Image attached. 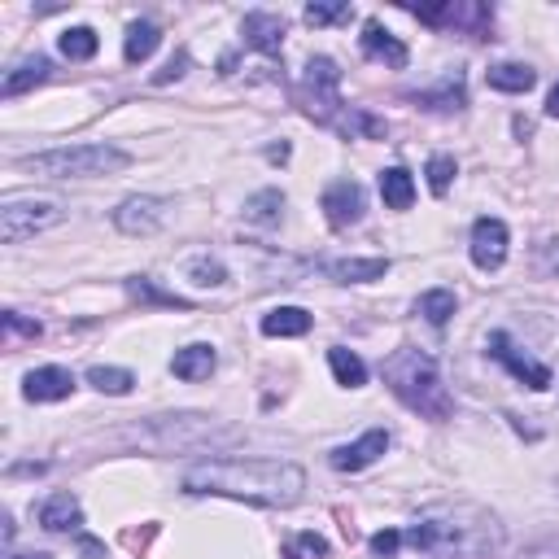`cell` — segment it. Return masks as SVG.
<instances>
[{
  "label": "cell",
  "instance_id": "23",
  "mask_svg": "<svg viewBox=\"0 0 559 559\" xmlns=\"http://www.w3.org/2000/svg\"><path fill=\"white\" fill-rule=\"evenodd\" d=\"M490 88L498 92H529L533 83H538V75H533L529 66H520V62H503V66H490Z\"/></svg>",
  "mask_w": 559,
  "mask_h": 559
},
{
  "label": "cell",
  "instance_id": "31",
  "mask_svg": "<svg viewBox=\"0 0 559 559\" xmlns=\"http://www.w3.org/2000/svg\"><path fill=\"white\" fill-rule=\"evenodd\" d=\"M350 0H332V5H306V22L311 27H332V22H350Z\"/></svg>",
  "mask_w": 559,
  "mask_h": 559
},
{
  "label": "cell",
  "instance_id": "4",
  "mask_svg": "<svg viewBox=\"0 0 559 559\" xmlns=\"http://www.w3.org/2000/svg\"><path fill=\"white\" fill-rule=\"evenodd\" d=\"M22 171L40 175V180H97V175H118L132 166V153L114 145H70V149H49L31 153L18 162Z\"/></svg>",
  "mask_w": 559,
  "mask_h": 559
},
{
  "label": "cell",
  "instance_id": "24",
  "mask_svg": "<svg viewBox=\"0 0 559 559\" xmlns=\"http://www.w3.org/2000/svg\"><path fill=\"white\" fill-rule=\"evenodd\" d=\"M88 385L97 389V394H110V398H123V394H132V385H136V376L127 372V367H92L88 372Z\"/></svg>",
  "mask_w": 559,
  "mask_h": 559
},
{
  "label": "cell",
  "instance_id": "5",
  "mask_svg": "<svg viewBox=\"0 0 559 559\" xmlns=\"http://www.w3.org/2000/svg\"><path fill=\"white\" fill-rule=\"evenodd\" d=\"M297 105H302L315 123L337 127V132L346 127L350 105L341 101V70L332 57H311V62H306V75L297 83Z\"/></svg>",
  "mask_w": 559,
  "mask_h": 559
},
{
  "label": "cell",
  "instance_id": "21",
  "mask_svg": "<svg viewBox=\"0 0 559 559\" xmlns=\"http://www.w3.org/2000/svg\"><path fill=\"white\" fill-rule=\"evenodd\" d=\"M158 44H162V31L153 27V22H132V27H127L123 57H127L132 66H140V62H149V57L158 53Z\"/></svg>",
  "mask_w": 559,
  "mask_h": 559
},
{
  "label": "cell",
  "instance_id": "15",
  "mask_svg": "<svg viewBox=\"0 0 559 559\" xmlns=\"http://www.w3.org/2000/svg\"><path fill=\"white\" fill-rule=\"evenodd\" d=\"M79 525H83V507H79L75 494H53L49 503L40 507V529L70 533V529H79Z\"/></svg>",
  "mask_w": 559,
  "mask_h": 559
},
{
  "label": "cell",
  "instance_id": "7",
  "mask_svg": "<svg viewBox=\"0 0 559 559\" xmlns=\"http://www.w3.org/2000/svg\"><path fill=\"white\" fill-rule=\"evenodd\" d=\"M166 214H171V201L166 197H127L114 210V223L127 236H153L166 223Z\"/></svg>",
  "mask_w": 559,
  "mask_h": 559
},
{
  "label": "cell",
  "instance_id": "26",
  "mask_svg": "<svg viewBox=\"0 0 559 559\" xmlns=\"http://www.w3.org/2000/svg\"><path fill=\"white\" fill-rule=\"evenodd\" d=\"M415 311H420L433 328H442L450 315H455V289H428L420 302H415Z\"/></svg>",
  "mask_w": 559,
  "mask_h": 559
},
{
  "label": "cell",
  "instance_id": "22",
  "mask_svg": "<svg viewBox=\"0 0 559 559\" xmlns=\"http://www.w3.org/2000/svg\"><path fill=\"white\" fill-rule=\"evenodd\" d=\"M328 367H332V376H337V385H346V389H363L367 385L363 359L354 350H346V346H332L328 350Z\"/></svg>",
  "mask_w": 559,
  "mask_h": 559
},
{
  "label": "cell",
  "instance_id": "12",
  "mask_svg": "<svg viewBox=\"0 0 559 559\" xmlns=\"http://www.w3.org/2000/svg\"><path fill=\"white\" fill-rule=\"evenodd\" d=\"M359 44H363V53L372 57V62H385L389 70H402V66L411 62L407 44H402L394 31H385V27H380L376 18H367V22H363V40H359Z\"/></svg>",
  "mask_w": 559,
  "mask_h": 559
},
{
  "label": "cell",
  "instance_id": "19",
  "mask_svg": "<svg viewBox=\"0 0 559 559\" xmlns=\"http://www.w3.org/2000/svg\"><path fill=\"white\" fill-rule=\"evenodd\" d=\"M380 197H385L389 210H411V201H415L411 171H402V166H389V171H380Z\"/></svg>",
  "mask_w": 559,
  "mask_h": 559
},
{
  "label": "cell",
  "instance_id": "36",
  "mask_svg": "<svg viewBox=\"0 0 559 559\" xmlns=\"http://www.w3.org/2000/svg\"><path fill=\"white\" fill-rule=\"evenodd\" d=\"M398 546H402V533H394V529H385V533H376V538H372V551L376 555H394Z\"/></svg>",
  "mask_w": 559,
  "mask_h": 559
},
{
  "label": "cell",
  "instance_id": "1",
  "mask_svg": "<svg viewBox=\"0 0 559 559\" xmlns=\"http://www.w3.org/2000/svg\"><path fill=\"white\" fill-rule=\"evenodd\" d=\"M188 494H223L258 507H293L306 490V472L289 459H210L184 472Z\"/></svg>",
  "mask_w": 559,
  "mask_h": 559
},
{
  "label": "cell",
  "instance_id": "16",
  "mask_svg": "<svg viewBox=\"0 0 559 559\" xmlns=\"http://www.w3.org/2000/svg\"><path fill=\"white\" fill-rule=\"evenodd\" d=\"M49 70H53L49 57H22V62L5 75V88H0V92H5V101H14L27 88H35V83H44V79H49Z\"/></svg>",
  "mask_w": 559,
  "mask_h": 559
},
{
  "label": "cell",
  "instance_id": "11",
  "mask_svg": "<svg viewBox=\"0 0 559 559\" xmlns=\"http://www.w3.org/2000/svg\"><path fill=\"white\" fill-rule=\"evenodd\" d=\"M385 450H389V433H385V428H367L359 442L332 450V468H337V472H363V468H372Z\"/></svg>",
  "mask_w": 559,
  "mask_h": 559
},
{
  "label": "cell",
  "instance_id": "34",
  "mask_svg": "<svg viewBox=\"0 0 559 559\" xmlns=\"http://www.w3.org/2000/svg\"><path fill=\"white\" fill-rule=\"evenodd\" d=\"M5 332H14V337H40V324L35 319H22L18 311H5Z\"/></svg>",
  "mask_w": 559,
  "mask_h": 559
},
{
  "label": "cell",
  "instance_id": "30",
  "mask_svg": "<svg viewBox=\"0 0 559 559\" xmlns=\"http://www.w3.org/2000/svg\"><path fill=\"white\" fill-rule=\"evenodd\" d=\"M455 175H459V166H455L450 153H433V158H428V188H433L437 197H446V188H450Z\"/></svg>",
  "mask_w": 559,
  "mask_h": 559
},
{
  "label": "cell",
  "instance_id": "3",
  "mask_svg": "<svg viewBox=\"0 0 559 559\" xmlns=\"http://www.w3.org/2000/svg\"><path fill=\"white\" fill-rule=\"evenodd\" d=\"M385 385L398 394V402H407L411 411H420L424 420H446L450 411H455V402H450L446 385H442V372H437V363L428 359L424 350H394L385 359Z\"/></svg>",
  "mask_w": 559,
  "mask_h": 559
},
{
  "label": "cell",
  "instance_id": "25",
  "mask_svg": "<svg viewBox=\"0 0 559 559\" xmlns=\"http://www.w3.org/2000/svg\"><path fill=\"white\" fill-rule=\"evenodd\" d=\"M57 49H62V57H70V62H88V57H97L101 40H97L92 27H70V31H62Z\"/></svg>",
  "mask_w": 559,
  "mask_h": 559
},
{
  "label": "cell",
  "instance_id": "32",
  "mask_svg": "<svg viewBox=\"0 0 559 559\" xmlns=\"http://www.w3.org/2000/svg\"><path fill=\"white\" fill-rule=\"evenodd\" d=\"M315 555H328V542L319 533H297L289 542V559H315Z\"/></svg>",
  "mask_w": 559,
  "mask_h": 559
},
{
  "label": "cell",
  "instance_id": "28",
  "mask_svg": "<svg viewBox=\"0 0 559 559\" xmlns=\"http://www.w3.org/2000/svg\"><path fill=\"white\" fill-rule=\"evenodd\" d=\"M280 210H284L280 188H267V193H258V197L245 201V219H254V223H276Z\"/></svg>",
  "mask_w": 559,
  "mask_h": 559
},
{
  "label": "cell",
  "instance_id": "27",
  "mask_svg": "<svg viewBox=\"0 0 559 559\" xmlns=\"http://www.w3.org/2000/svg\"><path fill=\"white\" fill-rule=\"evenodd\" d=\"M411 101H420L424 110H463V83L459 79H446L437 92H415Z\"/></svg>",
  "mask_w": 559,
  "mask_h": 559
},
{
  "label": "cell",
  "instance_id": "35",
  "mask_svg": "<svg viewBox=\"0 0 559 559\" xmlns=\"http://www.w3.org/2000/svg\"><path fill=\"white\" fill-rule=\"evenodd\" d=\"M184 70H188V53H175L171 62H166V66L158 70V75H153V83H171V79H180Z\"/></svg>",
  "mask_w": 559,
  "mask_h": 559
},
{
  "label": "cell",
  "instance_id": "13",
  "mask_svg": "<svg viewBox=\"0 0 559 559\" xmlns=\"http://www.w3.org/2000/svg\"><path fill=\"white\" fill-rule=\"evenodd\" d=\"M22 394L31 402H62L75 394V376H70L66 367H35L27 376V385H22Z\"/></svg>",
  "mask_w": 559,
  "mask_h": 559
},
{
  "label": "cell",
  "instance_id": "33",
  "mask_svg": "<svg viewBox=\"0 0 559 559\" xmlns=\"http://www.w3.org/2000/svg\"><path fill=\"white\" fill-rule=\"evenodd\" d=\"M223 280H228V276H223V267L214 263V258H201V263H193V284H201V289H219Z\"/></svg>",
  "mask_w": 559,
  "mask_h": 559
},
{
  "label": "cell",
  "instance_id": "17",
  "mask_svg": "<svg viewBox=\"0 0 559 559\" xmlns=\"http://www.w3.org/2000/svg\"><path fill=\"white\" fill-rule=\"evenodd\" d=\"M214 363H219V354H214L210 346H184V350H175L171 372L180 380H210Z\"/></svg>",
  "mask_w": 559,
  "mask_h": 559
},
{
  "label": "cell",
  "instance_id": "18",
  "mask_svg": "<svg viewBox=\"0 0 559 559\" xmlns=\"http://www.w3.org/2000/svg\"><path fill=\"white\" fill-rule=\"evenodd\" d=\"M263 332L267 337H306L311 332V315L302 306H276L271 315H263Z\"/></svg>",
  "mask_w": 559,
  "mask_h": 559
},
{
  "label": "cell",
  "instance_id": "39",
  "mask_svg": "<svg viewBox=\"0 0 559 559\" xmlns=\"http://www.w3.org/2000/svg\"><path fill=\"white\" fill-rule=\"evenodd\" d=\"M83 559H101V546L92 538H83Z\"/></svg>",
  "mask_w": 559,
  "mask_h": 559
},
{
  "label": "cell",
  "instance_id": "20",
  "mask_svg": "<svg viewBox=\"0 0 559 559\" xmlns=\"http://www.w3.org/2000/svg\"><path fill=\"white\" fill-rule=\"evenodd\" d=\"M385 271H389L385 258H341V263L328 267V276L341 284H367V280H380Z\"/></svg>",
  "mask_w": 559,
  "mask_h": 559
},
{
  "label": "cell",
  "instance_id": "6",
  "mask_svg": "<svg viewBox=\"0 0 559 559\" xmlns=\"http://www.w3.org/2000/svg\"><path fill=\"white\" fill-rule=\"evenodd\" d=\"M62 223V206L49 197H9L0 206V241L5 245H22L27 236Z\"/></svg>",
  "mask_w": 559,
  "mask_h": 559
},
{
  "label": "cell",
  "instance_id": "37",
  "mask_svg": "<svg viewBox=\"0 0 559 559\" xmlns=\"http://www.w3.org/2000/svg\"><path fill=\"white\" fill-rule=\"evenodd\" d=\"M529 559H559V542H546V546H538Z\"/></svg>",
  "mask_w": 559,
  "mask_h": 559
},
{
  "label": "cell",
  "instance_id": "8",
  "mask_svg": "<svg viewBox=\"0 0 559 559\" xmlns=\"http://www.w3.org/2000/svg\"><path fill=\"white\" fill-rule=\"evenodd\" d=\"M490 354L507 367L511 376L520 380V385L538 389V394H542V389H551V367H542V363H533L529 354H520L516 346H511V337H507V332H494V337H490Z\"/></svg>",
  "mask_w": 559,
  "mask_h": 559
},
{
  "label": "cell",
  "instance_id": "14",
  "mask_svg": "<svg viewBox=\"0 0 559 559\" xmlns=\"http://www.w3.org/2000/svg\"><path fill=\"white\" fill-rule=\"evenodd\" d=\"M245 44H254L258 53H280L284 44V18L280 14H267V9H254V14H245Z\"/></svg>",
  "mask_w": 559,
  "mask_h": 559
},
{
  "label": "cell",
  "instance_id": "9",
  "mask_svg": "<svg viewBox=\"0 0 559 559\" xmlns=\"http://www.w3.org/2000/svg\"><path fill=\"white\" fill-rule=\"evenodd\" d=\"M472 263L481 271H498L507 263V223L503 219H477L472 223Z\"/></svg>",
  "mask_w": 559,
  "mask_h": 559
},
{
  "label": "cell",
  "instance_id": "2",
  "mask_svg": "<svg viewBox=\"0 0 559 559\" xmlns=\"http://www.w3.org/2000/svg\"><path fill=\"white\" fill-rule=\"evenodd\" d=\"M402 542L415 546L428 559H490L503 542V525L485 507L446 503L424 511L415 525L402 533Z\"/></svg>",
  "mask_w": 559,
  "mask_h": 559
},
{
  "label": "cell",
  "instance_id": "40",
  "mask_svg": "<svg viewBox=\"0 0 559 559\" xmlns=\"http://www.w3.org/2000/svg\"><path fill=\"white\" fill-rule=\"evenodd\" d=\"M9 559H49V555H9Z\"/></svg>",
  "mask_w": 559,
  "mask_h": 559
},
{
  "label": "cell",
  "instance_id": "38",
  "mask_svg": "<svg viewBox=\"0 0 559 559\" xmlns=\"http://www.w3.org/2000/svg\"><path fill=\"white\" fill-rule=\"evenodd\" d=\"M546 114H551V118H559V83L551 88V97H546Z\"/></svg>",
  "mask_w": 559,
  "mask_h": 559
},
{
  "label": "cell",
  "instance_id": "29",
  "mask_svg": "<svg viewBox=\"0 0 559 559\" xmlns=\"http://www.w3.org/2000/svg\"><path fill=\"white\" fill-rule=\"evenodd\" d=\"M127 293L136 297V302H149V306H180V311H188V302L184 297H175V293H162V289H153V280H127Z\"/></svg>",
  "mask_w": 559,
  "mask_h": 559
},
{
  "label": "cell",
  "instance_id": "10",
  "mask_svg": "<svg viewBox=\"0 0 559 559\" xmlns=\"http://www.w3.org/2000/svg\"><path fill=\"white\" fill-rule=\"evenodd\" d=\"M363 206H367V197H363L359 180H332L324 188V214H328L332 228H350V223H359Z\"/></svg>",
  "mask_w": 559,
  "mask_h": 559
}]
</instances>
